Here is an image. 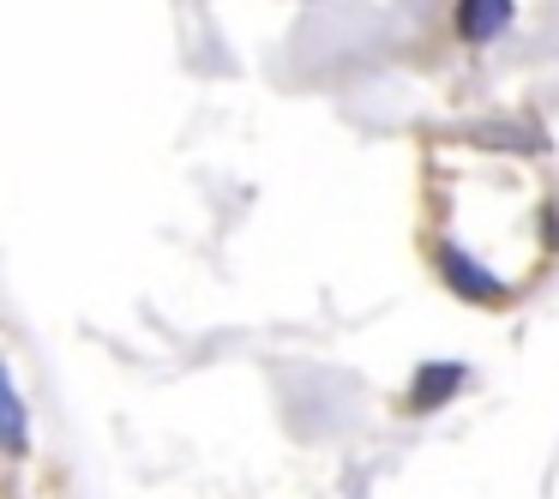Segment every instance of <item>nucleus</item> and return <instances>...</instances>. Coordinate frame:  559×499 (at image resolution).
<instances>
[{
	"instance_id": "f257e3e1",
	"label": "nucleus",
	"mask_w": 559,
	"mask_h": 499,
	"mask_svg": "<svg viewBox=\"0 0 559 499\" xmlns=\"http://www.w3.org/2000/svg\"><path fill=\"white\" fill-rule=\"evenodd\" d=\"M518 19V0H457V31L469 43H493L511 31Z\"/></svg>"
},
{
	"instance_id": "f03ea898",
	"label": "nucleus",
	"mask_w": 559,
	"mask_h": 499,
	"mask_svg": "<svg viewBox=\"0 0 559 499\" xmlns=\"http://www.w3.org/2000/svg\"><path fill=\"white\" fill-rule=\"evenodd\" d=\"M457 385H463V361H439V373H433V367H421V379H415V409L445 403Z\"/></svg>"
},
{
	"instance_id": "7ed1b4c3",
	"label": "nucleus",
	"mask_w": 559,
	"mask_h": 499,
	"mask_svg": "<svg viewBox=\"0 0 559 499\" xmlns=\"http://www.w3.org/2000/svg\"><path fill=\"white\" fill-rule=\"evenodd\" d=\"M7 445L25 451V397H19V379L7 373Z\"/></svg>"
}]
</instances>
